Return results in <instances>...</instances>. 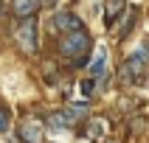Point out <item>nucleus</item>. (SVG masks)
<instances>
[{"mask_svg": "<svg viewBox=\"0 0 149 143\" xmlns=\"http://www.w3.org/2000/svg\"><path fill=\"white\" fill-rule=\"evenodd\" d=\"M51 28L59 34H70V31H79L82 28V20L73 14V11H56L51 17Z\"/></svg>", "mask_w": 149, "mask_h": 143, "instance_id": "20e7f679", "label": "nucleus"}, {"mask_svg": "<svg viewBox=\"0 0 149 143\" xmlns=\"http://www.w3.org/2000/svg\"><path fill=\"white\" fill-rule=\"evenodd\" d=\"M14 39L20 42V48H23L25 53H34V50H37V20H34V17L20 20V25L14 28Z\"/></svg>", "mask_w": 149, "mask_h": 143, "instance_id": "7ed1b4c3", "label": "nucleus"}, {"mask_svg": "<svg viewBox=\"0 0 149 143\" xmlns=\"http://www.w3.org/2000/svg\"><path fill=\"white\" fill-rule=\"evenodd\" d=\"M107 132V121L104 118H90L87 121V135L90 137H99V135H104Z\"/></svg>", "mask_w": 149, "mask_h": 143, "instance_id": "1a4fd4ad", "label": "nucleus"}, {"mask_svg": "<svg viewBox=\"0 0 149 143\" xmlns=\"http://www.w3.org/2000/svg\"><path fill=\"white\" fill-rule=\"evenodd\" d=\"M65 118H68V124L73 126V124H79V121L87 118V109L84 107H70V109H65Z\"/></svg>", "mask_w": 149, "mask_h": 143, "instance_id": "9d476101", "label": "nucleus"}, {"mask_svg": "<svg viewBox=\"0 0 149 143\" xmlns=\"http://www.w3.org/2000/svg\"><path fill=\"white\" fill-rule=\"evenodd\" d=\"M59 53L68 56L73 65L82 67L84 62H87V56L93 53V39H90V34L84 31V28L70 31V34H62V39H59Z\"/></svg>", "mask_w": 149, "mask_h": 143, "instance_id": "f257e3e1", "label": "nucleus"}, {"mask_svg": "<svg viewBox=\"0 0 149 143\" xmlns=\"http://www.w3.org/2000/svg\"><path fill=\"white\" fill-rule=\"evenodd\" d=\"M90 73H93L96 82H104V76H107V50H104V48H96V50H93Z\"/></svg>", "mask_w": 149, "mask_h": 143, "instance_id": "423d86ee", "label": "nucleus"}, {"mask_svg": "<svg viewBox=\"0 0 149 143\" xmlns=\"http://www.w3.org/2000/svg\"><path fill=\"white\" fill-rule=\"evenodd\" d=\"M20 140L23 143H42L45 140V129L37 118H25L20 124Z\"/></svg>", "mask_w": 149, "mask_h": 143, "instance_id": "39448f33", "label": "nucleus"}, {"mask_svg": "<svg viewBox=\"0 0 149 143\" xmlns=\"http://www.w3.org/2000/svg\"><path fill=\"white\" fill-rule=\"evenodd\" d=\"M45 3H54V0H45Z\"/></svg>", "mask_w": 149, "mask_h": 143, "instance_id": "4468645a", "label": "nucleus"}, {"mask_svg": "<svg viewBox=\"0 0 149 143\" xmlns=\"http://www.w3.org/2000/svg\"><path fill=\"white\" fill-rule=\"evenodd\" d=\"M110 143H116V140H110Z\"/></svg>", "mask_w": 149, "mask_h": 143, "instance_id": "2eb2a0df", "label": "nucleus"}, {"mask_svg": "<svg viewBox=\"0 0 149 143\" xmlns=\"http://www.w3.org/2000/svg\"><path fill=\"white\" fill-rule=\"evenodd\" d=\"M127 8V0H104V17H107V25L116 23L118 14H124Z\"/></svg>", "mask_w": 149, "mask_h": 143, "instance_id": "6e6552de", "label": "nucleus"}, {"mask_svg": "<svg viewBox=\"0 0 149 143\" xmlns=\"http://www.w3.org/2000/svg\"><path fill=\"white\" fill-rule=\"evenodd\" d=\"M3 14H6V11H3V3H0V20H3Z\"/></svg>", "mask_w": 149, "mask_h": 143, "instance_id": "ddd939ff", "label": "nucleus"}, {"mask_svg": "<svg viewBox=\"0 0 149 143\" xmlns=\"http://www.w3.org/2000/svg\"><path fill=\"white\" fill-rule=\"evenodd\" d=\"M93 84H96L93 79H87V82L82 84V93H84V95H93Z\"/></svg>", "mask_w": 149, "mask_h": 143, "instance_id": "f8f14e48", "label": "nucleus"}, {"mask_svg": "<svg viewBox=\"0 0 149 143\" xmlns=\"http://www.w3.org/2000/svg\"><path fill=\"white\" fill-rule=\"evenodd\" d=\"M146 70H149V48L143 45V48H138L135 53H130V56L124 59V65H121V82L127 84V87H135V84H141L143 79H146Z\"/></svg>", "mask_w": 149, "mask_h": 143, "instance_id": "f03ea898", "label": "nucleus"}, {"mask_svg": "<svg viewBox=\"0 0 149 143\" xmlns=\"http://www.w3.org/2000/svg\"><path fill=\"white\" fill-rule=\"evenodd\" d=\"M40 3H42V0H14L11 8H14V14L20 17V20H25V17H34V14H37Z\"/></svg>", "mask_w": 149, "mask_h": 143, "instance_id": "0eeeda50", "label": "nucleus"}, {"mask_svg": "<svg viewBox=\"0 0 149 143\" xmlns=\"http://www.w3.org/2000/svg\"><path fill=\"white\" fill-rule=\"evenodd\" d=\"M6 129H8V112L0 107V132H6Z\"/></svg>", "mask_w": 149, "mask_h": 143, "instance_id": "9b49d317", "label": "nucleus"}]
</instances>
